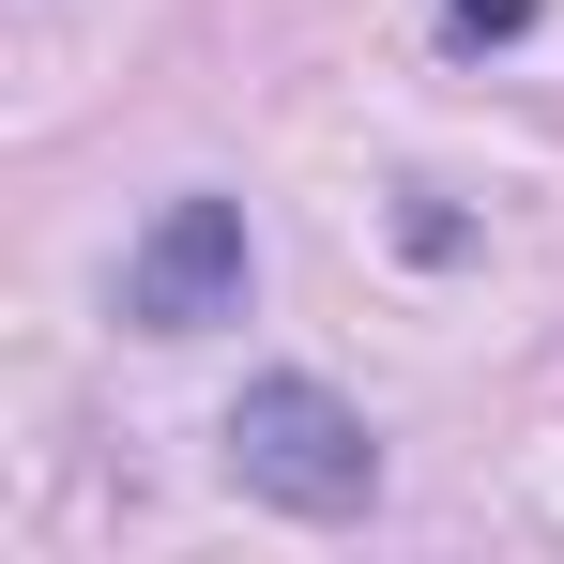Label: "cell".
<instances>
[{
    "instance_id": "obj_1",
    "label": "cell",
    "mask_w": 564,
    "mask_h": 564,
    "mask_svg": "<svg viewBox=\"0 0 564 564\" xmlns=\"http://www.w3.org/2000/svg\"><path fill=\"white\" fill-rule=\"evenodd\" d=\"M229 473L260 503H290V519H367L381 443H367V412L336 381H245L229 397Z\"/></svg>"
},
{
    "instance_id": "obj_3",
    "label": "cell",
    "mask_w": 564,
    "mask_h": 564,
    "mask_svg": "<svg viewBox=\"0 0 564 564\" xmlns=\"http://www.w3.org/2000/svg\"><path fill=\"white\" fill-rule=\"evenodd\" d=\"M458 31L488 46V31H534V0H458Z\"/></svg>"
},
{
    "instance_id": "obj_2",
    "label": "cell",
    "mask_w": 564,
    "mask_h": 564,
    "mask_svg": "<svg viewBox=\"0 0 564 564\" xmlns=\"http://www.w3.org/2000/svg\"><path fill=\"white\" fill-rule=\"evenodd\" d=\"M245 198H169L153 229H138V260H122V321L138 336H214V321H245Z\"/></svg>"
}]
</instances>
